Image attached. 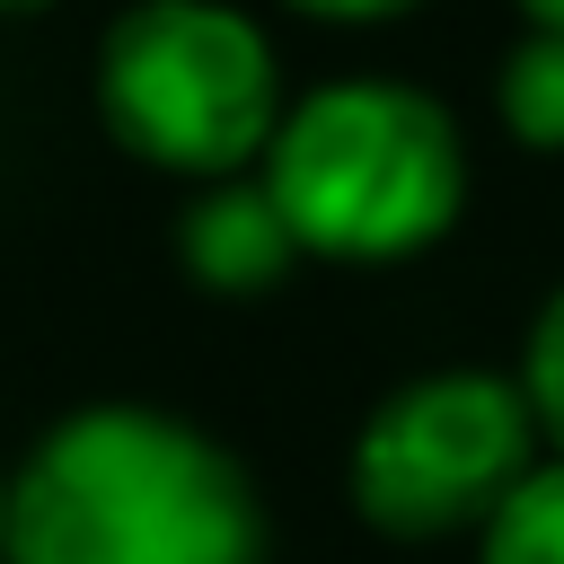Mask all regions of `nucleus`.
I'll use <instances>...</instances> for the list:
<instances>
[{
    "label": "nucleus",
    "instance_id": "nucleus-2",
    "mask_svg": "<svg viewBox=\"0 0 564 564\" xmlns=\"http://www.w3.org/2000/svg\"><path fill=\"white\" fill-rule=\"evenodd\" d=\"M300 256L326 264H405L449 238L467 212V141L441 97L414 79H326L282 106L256 159Z\"/></svg>",
    "mask_w": 564,
    "mask_h": 564
},
{
    "label": "nucleus",
    "instance_id": "nucleus-3",
    "mask_svg": "<svg viewBox=\"0 0 564 564\" xmlns=\"http://www.w3.org/2000/svg\"><path fill=\"white\" fill-rule=\"evenodd\" d=\"M282 62L229 0H141L97 44V123L167 176H238L282 123Z\"/></svg>",
    "mask_w": 564,
    "mask_h": 564
},
{
    "label": "nucleus",
    "instance_id": "nucleus-8",
    "mask_svg": "<svg viewBox=\"0 0 564 564\" xmlns=\"http://www.w3.org/2000/svg\"><path fill=\"white\" fill-rule=\"evenodd\" d=\"M520 397H529V423H538V441H555V458H564V291L538 308V326H529V352H520Z\"/></svg>",
    "mask_w": 564,
    "mask_h": 564
},
{
    "label": "nucleus",
    "instance_id": "nucleus-5",
    "mask_svg": "<svg viewBox=\"0 0 564 564\" xmlns=\"http://www.w3.org/2000/svg\"><path fill=\"white\" fill-rule=\"evenodd\" d=\"M176 264L220 300H256L300 264V238L282 229L264 176H212L176 220Z\"/></svg>",
    "mask_w": 564,
    "mask_h": 564
},
{
    "label": "nucleus",
    "instance_id": "nucleus-4",
    "mask_svg": "<svg viewBox=\"0 0 564 564\" xmlns=\"http://www.w3.org/2000/svg\"><path fill=\"white\" fill-rule=\"evenodd\" d=\"M529 467H538V423L520 379L423 370L370 405L352 441V511L397 546H432V538L485 529Z\"/></svg>",
    "mask_w": 564,
    "mask_h": 564
},
{
    "label": "nucleus",
    "instance_id": "nucleus-11",
    "mask_svg": "<svg viewBox=\"0 0 564 564\" xmlns=\"http://www.w3.org/2000/svg\"><path fill=\"white\" fill-rule=\"evenodd\" d=\"M0 546H9V467H0Z\"/></svg>",
    "mask_w": 564,
    "mask_h": 564
},
{
    "label": "nucleus",
    "instance_id": "nucleus-12",
    "mask_svg": "<svg viewBox=\"0 0 564 564\" xmlns=\"http://www.w3.org/2000/svg\"><path fill=\"white\" fill-rule=\"evenodd\" d=\"M0 9H44V0H0Z\"/></svg>",
    "mask_w": 564,
    "mask_h": 564
},
{
    "label": "nucleus",
    "instance_id": "nucleus-10",
    "mask_svg": "<svg viewBox=\"0 0 564 564\" xmlns=\"http://www.w3.org/2000/svg\"><path fill=\"white\" fill-rule=\"evenodd\" d=\"M520 9H529V26H538V35H564V0H520Z\"/></svg>",
    "mask_w": 564,
    "mask_h": 564
},
{
    "label": "nucleus",
    "instance_id": "nucleus-7",
    "mask_svg": "<svg viewBox=\"0 0 564 564\" xmlns=\"http://www.w3.org/2000/svg\"><path fill=\"white\" fill-rule=\"evenodd\" d=\"M494 106H502V132L529 141V150H564V35H520L502 53V79H494Z\"/></svg>",
    "mask_w": 564,
    "mask_h": 564
},
{
    "label": "nucleus",
    "instance_id": "nucleus-6",
    "mask_svg": "<svg viewBox=\"0 0 564 564\" xmlns=\"http://www.w3.org/2000/svg\"><path fill=\"white\" fill-rule=\"evenodd\" d=\"M476 564H564V458H538L494 520L476 529Z\"/></svg>",
    "mask_w": 564,
    "mask_h": 564
},
{
    "label": "nucleus",
    "instance_id": "nucleus-1",
    "mask_svg": "<svg viewBox=\"0 0 564 564\" xmlns=\"http://www.w3.org/2000/svg\"><path fill=\"white\" fill-rule=\"evenodd\" d=\"M0 564H264V502L212 432L79 405L9 476Z\"/></svg>",
    "mask_w": 564,
    "mask_h": 564
},
{
    "label": "nucleus",
    "instance_id": "nucleus-9",
    "mask_svg": "<svg viewBox=\"0 0 564 564\" xmlns=\"http://www.w3.org/2000/svg\"><path fill=\"white\" fill-rule=\"evenodd\" d=\"M300 18H335V26H361V18H405L414 0H291Z\"/></svg>",
    "mask_w": 564,
    "mask_h": 564
}]
</instances>
